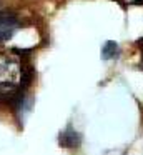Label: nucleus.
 Wrapping results in <instances>:
<instances>
[{
	"mask_svg": "<svg viewBox=\"0 0 143 155\" xmlns=\"http://www.w3.org/2000/svg\"><path fill=\"white\" fill-rule=\"evenodd\" d=\"M17 27H18V22L13 15L7 14V12H0V42L12 38Z\"/></svg>",
	"mask_w": 143,
	"mask_h": 155,
	"instance_id": "nucleus-2",
	"label": "nucleus"
},
{
	"mask_svg": "<svg viewBox=\"0 0 143 155\" xmlns=\"http://www.w3.org/2000/svg\"><path fill=\"white\" fill-rule=\"evenodd\" d=\"M132 4H133V5H136V4H141V5H143V0H135V2H132Z\"/></svg>",
	"mask_w": 143,
	"mask_h": 155,
	"instance_id": "nucleus-6",
	"label": "nucleus"
},
{
	"mask_svg": "<svg viewBox=\"0 0 143 155\" xmlns=\"http://www.w3.org/2000/svg\"><path fill=\"white\" fill-rule=\"evenodd\" d=\"M102 55H103L105 60H108V58H116L120 55L118 44H115V42H106L102 48Z\"/></svg>",
	"mask_w": 143,
	"mask_h": 155,
	"instance_id": "nucleus-4",
	"label": "nucleus"
},
{
	"mask_svg": "<svg viewBox=\"0 0 143 155\" xmlns=\"http://www.w3.org/2000/svg\"><path fill=\"white\" fill-rule=\"evenodd\" d=\"M23 65L12 54H0V97L12 95L23 84Z\"/></svg>",
	"mask_w": 143,
	"mask_h": 155,
	"instance_id": "nucleus-1",
	"label": "nucleus"
},
{
	"mask_svg": "<svg viewBox=\"0 0 143 155\" xmlns=\"http://www.w3.org/2000/svg\"><path fill=\"white\" fill-rule=\"evenodd\" d=\"M138 47H140V50H141V64H140V67H141V70H143V38L138 40Z\"/></svg>",
	"mask_w": 143,
	"mask_h": 155,
	"instance_id": "nucleus-5",
	"label": "nucleus"
},
{
	"mask_svg": "<svg viewBox=\"0 0 143 155\" xmlns=\"http://www.w3.org/2000/svg\"><path fill=\"white\" fill-rule=\"evenodd\" d=\"M78 143H80V135L73 128H67L60 135V145H63V147H76Z\"/></svg>",
	"mask_w": 143,
	"mask_h": 155,
	"instance_id": "nucleus-3",
	"label": "nucleus"
}]
</instances>
